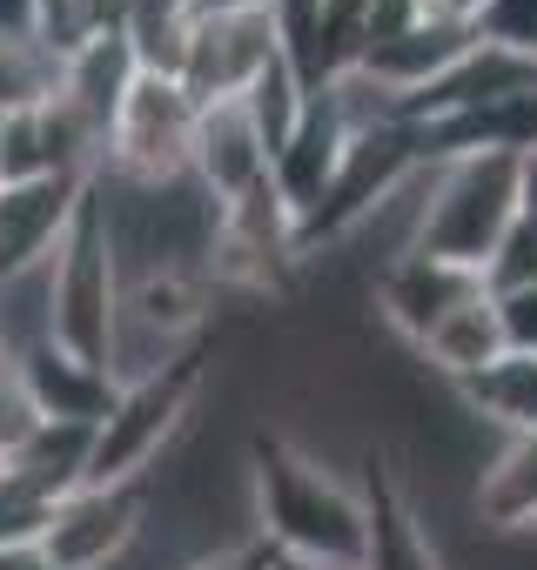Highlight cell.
Here are the masks:
<instances>
[{
	"label": "cell",
	"instance_id": "13",
	"mask_svg": "<svg viewBox=\"0 0 537 570\" xmlns=\"http://www.w3.org/2000/svg\"><path fill=\"white\" fill-rule=\"evenodd\" d=\"M504 356V323H497V303H490V289H477L470 303H457L423 343H417V363L437 376V383H470L477 370H490Z\"/></svg>",
	"mask_w": 537,
	"mask_h": 570
},
{
	"label": "cell",
	"instance_id": "25",
	"mask_svg": "<svg viewBox=\"0 0 537 570\" xmlns=\"http://www.w3.org/2000/svg\"><path fill=\"white\" fill-rule=\"evenodd\" d=\"M0 570H55L41 543H21V550H0Z\"/></svg>",
	"mask_w": 537,
	"mask_h": 570
},
{
	"label": "cell",
	"instance_id": "22",
	"mask_svg": "<svg viewBox=\"0 0 537 570\" xmlns=\"http://www.w3.org/2000/svg\"><path fill=\"white\" fill-rule=\"evenodd\" d=\"M175 570H276V557L262 550V537L248 543H222V550H202V557H182Z\"/></svg>",
	"mask_w": 537,
	"mask_h": 570
},
{
	"label": "cell",
	"instance_id": "5",
	"mask_svg": "<svg viewBox=\"0 0 537 570\" xmlns=\"http://www.w3.org/2000/svg\"><path fill=\"white\" fill-rule=\"evenodd\" d=\"M148 537V483H81L55 503L41 550L55 570H121Z\"/></svg>",
	"mask_w": 537,
	"mask_h": 570
},
{
	"label": "cell",
	"instance_id": "24",
	"mask_svg": "<svg viewBox=\"0 0 537 570\" xmlns=\"http://www.w3.org/2000/svg\"><path fill=\"white\" fill-rule=\"evenodd\" d=\"M35 28V0H0V35H28Z\"/></svg>",
	"mask_w": 537,
	"mask_h": 570
},
{
	"label": "cell",
	"instance_id": "18",
	"mask_svg": "<svg viewBox=\"0 0 537 570\" xmlns=\"http://www.w3.org/2000/svg\"><path fill=\"white\" fill-rule=\"evenodd\" d=\"M61 497L35 490L28 476H14L8 463H0V550H21V543H41L48 517H55Z\"/></svg>",
	"mask_w": 537,
	"mask_h": 570
},
{
	"label": "cell",
	"instance_id": "15",
	"mask_svg": "<svg viewBox=\"0 0 537 570\" xmlns=\"http://www.w3.org/2000/svg\"><path fill=\"white\" fill-rule=\"evenodd\" d=\"M457 403L490 430V436H530L537 430V356L504 350L490 370L457 383Z\"/></svg>",
	"mask_w": 537,
	"mask_h": 570
},
{
	"label": "cell",
	"instance_id": "19",
	"mask_svg": "<svg viewBox=\"0 0 537 570\" xmlns=\"http://www.w3.org/2000/svg\"><path fill=\"white\" fill-rule=\"evenodd\" d=\"M484 289L490 296H510V289H537V222L517 208V222L504 228L497 255L484 262Z\"/></svg>",
	"mask_w": 537,
	"mask_h": 570
},
{
	"label": "cell",
	"instance_id": "11",
	"mask_svg": "<svg viewBox=\"0 0 537 570\" xmlns=\"http://www.w3.org/2000/svg\"><path fill=\"white\" fill-rule=\"evenodd\" d=\"M14 376H21V390H28V403H35L41 423H88L95 430L115 410V376L101 363L61 350V343H48L28 363H14Z\"/></svg>",
	"mask_w": 537,
	"mask_h": 570
},
{
	"label": "cell",
	"instance_id": "3",
	"mask_svg": "<svg viewBox=\"0 0 537 570\" xmlns=\"http://www.w3.org/2000/svg\"><path fill=\"white\" fill-rule=\"evenodd\" d=\"M115 316H121V255H115L108 215L88 188L81 208H75L68 242L55 248V343L108 370Z\"/></svg>",
	"mask_w": 537,
	"mask_h": 570
},
{
	"label": "cell",
	"instance_id": "4",
	"mask_svg": "<svg viewBox=\"0 0 537 570\" xmlns=\"http://www.w3.org/2000/svg\"><path fill=\"white\" fill-rule=\"evenodd\" d=\"M195 95L175 75H135V88L121 95V115L108 128V181H182L188 155H195Z\"/></svg>",
	"mask_w": 537,
	"mask_h": 570
},
{
	"label": "cell",
	"instance_id": "12",
	"mask_svg": "<svg viewBox=\"0 0 537 570\" xmlns=\"http://www.w3.org/2000/svg\"><path fill=\"white\" fill-rule=\"evenodd\" d=\"M470 523L504 530V537L537 530V430L490 443V456L470 476Z\"/></svg>",
	"mask_w": 537,
	"mask_h": 570
},
{
	"label": "cell",
	"instance_id": "26",
	"mask_svg": "<svg viewBox=\"0 0 537 570\" xmlns=\"http://www.w3.org/2000/svg\"><path fill=\"white\" fill-rule=\"evenodd\" d=\"M524 215L537 222V155H524Z\"/></svg>",
	"mask_w": 537,
	"mask_h": 570
},
{
	"label": "cell",
	"instance_id": "27",
	"mask_svg": "<svg viewBox=\"0 0 537 570\" xmlns=\"http://www.w3.org/2000/svg\"><path fill=\"white\" fill-rule=\"evenodd\" d=\"M202 14H222V8H268V0H195Z\"/></svg>",
	"mask_w": 537,
	"mask_h": 570
},
{
	"label": "cell",
	"instance_id": "9",
	"mask_svg": "<svg viewBox=\"0 0 537 570\" xmlns=\"http://www.w3.org/2000/svg\"><path fill=\"white\" fill-rule=\"evenodd\" d=\"M81 195H88V181H61V175L0 181V275L48 262V255L68 242Z\"/></svg>",
	"mask_w": 537,
	"mask_h": 570
},
{
	"label": "cell",
	"instance_id": "23",
	"mask_svg": "<svg viewBox=\"0 0 537 570\" xmlns=\"http://www.w3.org/2000/svg\"><path fill=\"white\" fill-rule=\"evenodd\" d=\"M490 8V0H423L430 21H457V28H477V14Z\"/></svg>",
	"mask_w": 537,
	"mask_h": 570
},
{
	"label": "cell",
	"instance_id": "21",
	"mask_svg": "<svg viewBox=\"0 0 537 570\" xmlns=\"http://www.w3.org/2000/svg\"><path fill=\"white\" fill-rule=\"evenodd\" d=\"M490 303H497V323H504V350L537 356V289H510V296H490Z\"/></svg>",
	"mask_w": 537,
	"mask_h": 570
},
{
	"label": "cell",
	"instance_id": "2",
	"mask_svg": "<svg viewBox=\"0 0 537 570\" xmlns=\"http://www.w3.org/2000/svg\"><path fill=\"white\" fill-rule=\"evenodd\" d=\"M524 208V161L517 155H463V161H437V188H430V215L417 235V255H437L450 268H470L484 282V262L497 255L504 228Z\"/></svg>",
	"mask_w": 537,
	"mask_h": 570
},
{
	"label": "cell",
	"instance_id": "8",
	"mask_svg": "<svg viewBox=\"0 0 537 570\" xmlns=\"http://www.w3.org/2000/svg\"><path fill=\"white\" fill-rule=\"evenodd\" d=\"M188 175H195V188H202L215 208H242L248 195L268 188V141L255 135V121H248L242 101H215V108H202Z\"/></svg>",
	"mask_w": 537,
	"mask_h": 570
},
{
	"label": "cell",
	"instance_id": "20",
	"mask_svg": "<svg viewBox=\"0 0 537 570\" xmlns=\"http://www.w3.org/2000/svg\"><path fill=\"white\" fill-rule=\"evenodd\" d=\"M477 41H490L517 61H537V0H490L477 14Z\"/></svg>",
	"mask_w": 537,
	"mask_h": 570
},
{
	"label": "cell",
	"instance_id": "16",
	"mask_svg": "<svg viewBox=\"0 0 537 570\" xmlns=\"http://www.w3.org/2000/svg\"><path fill=\"white\" fill-rule=\"evenodd\" d=\"M48 343H55V255L0 275V356L28 363Z\"/></svg>",
	"mask_w": 537,
	"mask_h": 570
},
{
	"label": "cell",
	"instance_id": "7",
	"mask_svg": "<svg viewBox=\"0 0 537 570\" xmlns=\"http://www.w3.org/2000/svg\"><path fill=\"white\" fill-rule=\"evenodd\" d=\"M484 289V282L470 275V268H450V262H437V255H403V262H390L377 282H370V316H377V330L397 343V350H417L457 303H470Z\"/></svg>",
	"mask_w": 537,
	"mask_h": 570
},
{
	"label": "cell",
	"instance_id": "14",
	"mask_svg": "<svg viewBox=\"0 0 537 570\" xmlns=\"http://www.w3.org/2000/svg\"><path fill=\"white\" fill-rule=\"evenodd\" d=\"M202 8L195 0H115V35L141 75H182Z\"/></svg>",
	"mask_w": 537,
	"mask_h": 570
},
{
	"label": "cell",
	"instance_id": "6",
	"mask_svg": "<svg viewBox=\"0 0 537 570\" xmlns=\"http://www.w3.org/2000/svg\"><path fill=\"white\" fill-rule=\"evenodd\" d=\"M276 61H283V41H276L268 8H222L195 21L188 61L175 81L195 95V108H215V101H242Z\"/></svg>",
	"mask_w": 537,
	"mask_h": 570
},
{
	"label": "cell",
	"instance_id": "17",
	"mask_svg": "<svg viewBox=\"0 0 537 570\" xmlns=\"http://www.w3.org/2000/svg\"><path fill=\"white\" fill-rule=\"evenodd\" d=\"M28 35L68 68L75 55H88L95 41L115 35V8H108V0H35V28Z\"/></svg>",
	"mask_w": 537,
	"mask_h": 570
},
{
	"label": "cell",
	"instance_id": "10",
	"mask_svg": "<svg viewBox=\"0 0 537 570\" xmlns=\"http://www.w3.org/2000/svg\"><path fill=\"white\" fill-rule=\"evenodd\" d=\"M477 48V28H457V21H410L403 35H390V41H377L363 61H357V75H370L383 95H397V108L410 101V95H423L430 81H443L463 55Z\"/></svg>",
	"mask_w": 537,
	"mask_h": 570
},
{
	"label": "cell",
	"instance_id": "1",
	"mask_svg": "<svg viewBox=\"0 0 537 570\" xmlns=\"http://www.w3.org/2000/svg\"><path fill=\"white\" fill-rule=\"evenodd\" d=\"M248 470H255V537L268 557L303 570H363V543H370L363 463L343 470L255 430Z\"/></svg>",
	"mask_w": 537,
	"mask_h": 570
}]
</instances>
